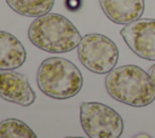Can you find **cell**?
<instances>
[{
  "instance_id": "6da1fadb",
  "label": "cell",
  "mask_w": 155,
  "mask_h": 138,
  "mask_svg": "<svg viewBox=\"0 0 155 138\" xmlns=\"http://www.w3.org/2000/svg\"><path fill=\"white\" fill-rule=\"evenodd\" d=\"M105 90L115 100L140 108L155 99V84L149 73L134 64L114 68L105 77Z\"/></svg>"
},
{
  "instance_id": "7a4b0ae2",
  "label": "cell",
  "mask_w": 155,
  "mask_h": 138,
  "mask_svg": "<svg viewBox=\"0 0 155 138\" xmlns=\"http://www.w3.org/2000/svg\"><path fill=\"white\" fill-rule=\"evenodd\" d=\"M28 38L38 48L48 53H65L81 41L78 28L64 16L45 13L36 17L28 28Z\"/></svg>"
},
{
  "instance_id": "3957f363",
  "label": "cell",
  "mask_w": 155,
  "mask_h": 138,
  "mask_svg": "<svg viewBox=\"0 0 155 138\" xmlns=\"http://www.w3.org/2000/svg\"><path fill=\"white\" fill-rule=\"evenodd\" d=\"M36 84L45 96L53 99H68L81 91L84 79L79 68L70 61L48 57L39 65Z\"/></svg>"
},
{
  "instance_id": "277c9868",
  "label": "cell",
  "mask_w": 155,
  "mask_h": 138,
  "mask_svg": "<svg viewBox=\"0 0 155 138\" xmlns=\"http://www.w3.org/2000/svg\"><path fill=\"white\" fill-rule=\"evenodd\" d=\"M78 57L81 64L90 71L108 74L117 63L119 48L108 36L91 33L81 38L78 46Z\"/></svg>"
},
{
  "instance_id": "5b68a950",
  "label": "cell",
  "mask_w": 155,
  "mask_h": 138,
  "mask_svg": "<svg viewBox=\"0 0 155 138\" xmlns=\"http://www.w3.org/2000/svg\"><path fill=\"white\" fill-rule=\"evenodd\" d=\"M80 122L84 132L91 138H119L124 131L121 115L99 102L80 104Z\"/></svg>"
},
{
  "instance_id": "8992f818",
  "label": "cell",
  "mask_w": 155,
  "mask_h": 138,
  "mask_svg": "<svg viewBox=\"0 0 155 138\" xmlns=\"http://www.w3.org/2000/svg\"><path fill=\"white\" fill-rule=\"evenodd\" d=\"M120 34L133 53L140 58L155 61V19L138 18L125 24Z\"/></svg>"
},
{
  "instance_id": "52a82bcc",
  "label": "cell",
  "mask_w": 155,
  "mask_h": 138,
  "mask_svg": "<svg viewBox=\"0 0 155 138\" xmlns=\"http://www.w3.org/2000/svg\"><path fill=\"white\" fill-rule=\"evenodd\" d=\"M0 97L21 107L31 105L36 98L28 77L13 70H0Z\"/></svg>"
},
{
  "instance_id": "ba28073f",
  "label": "cell",
  "mask_w": 155,
  "mask_h": 138,
  "mask_svg": "<svg viewBox=\"0 0 155 138\" xmlns=\"http://www.w3.org/2000/svg\"><path fill=\"white\" fill-rule=\"evenodd\" d=\"M99 5L108 19L116 24H128L144 12V0H99Z\"/></svg>"
},
{
  "instance_id": "9c48e42d",
  "label": "cell",
  "mask_w": 155,
  "mask_h": 138,
  "mask_svg": "<svg viewBox=\"0 0 155 138\" xmlns=\"http://www.w3.org/2000/svg\"><path fill=\"white\" fill-rule=\"evenodd\" d=\"M25 58L22 42L13 34L0 30V70H15L23 65Z\"/></svg>"
},
{
  "instance_id": "30bf717a",
  "label": "cell",
  "mask_w": 155,
  "mask_h": 138,
  "mask_svg": "<svg viewBox=\"0 0 155 138\" xmlns=\"http://www.w3.org/2000/svg\"><path fill=\"white\" fill-rule=\"evenodd\" d=\"M16 13L25 17H39L48 13L54 0H5Z\"/></svg>"
},
{
  "instance_id": "8fae6325",
  "label": "cell",
  "mask_w": 155,
  "mask_h": 138,
  "mask_svg": "<svg viewBox=\"0 0 155 138\" xmlns=\"http://www.w3.org/2000/svg\"><path fill=\"white\" fill-rule=\"evenodd\" d=\"M0 138H36V134L22 120L6 119L0 122Z\"/></svg>"
},
{
  "instance_id": "7c38bea8",
  "label": "cell",
  "mask_w": 155,
  "mask_h": 138,
  "mask_svg": "<svg viewBox=\"0 0 155 138\" xmlns=\"http://www.w3.org/2000/svg\"><path fill=\"white\" fill-rule=\"evenodd\" d=\"M148 73H149V75H150V77H151V80H153L154 84H155V64H153V65L149 68Z\"/></svg>"
},
{
  "instance_id": "4fadbf2b",
  "label": "cell",
  "mask_w": 155,
  "mask_h": 138,
  "mask_svg": "<svg viewBox=\"0 0 155 138\" xmlns=\"http://www.w3.org/2000/svg\"><path fill=\"white\" fill-rule=\"evenodd\" d=\"M134 137L136 138H150V134H148V133H138Z\"/></svg>"
}]
</instances>
